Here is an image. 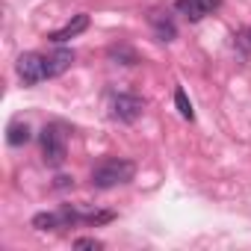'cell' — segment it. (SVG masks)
<instances>
[{
	"label": "cell",
	"instance_id": "cell-6",
	"mask_svg": "<svg viewBox=\"0 0 251 251\" xmlns=\"http://www.w3.org/2000/svg\"><path fill=\"white\" fill-rule=\"evenodd\" d=\"M86 27H89V15H74V18H71V21H68L65 27L53 30V33H50L48 39L59 45V42H65V39H74V36H80V33L86 30Z\"/></svg>",
	"mask_w": 251,
	"mask_h": 251
},
{
	"label": "cell",
	"instance_id": "cell-9",
	"mask_svg": "<svg viewBox=\"0 0 251 251\" xmlns=\"http://www.w3.org/2000/svg\"><path fill=\"white\" fill-rule=\"evenodd\" d=\"M30 124H21V121H15V124H9V133H6V139H9V145H24V142H30Z\"/></svg>",
	"mask_w": 251,
	"mask_h": 251
},
{
	"label": "cell",
	"instance_id": "cell-7",
	"mask_svg": "<svg viewBox=\"0 0 251 251\" xmlns=\"http://www.w3.org/2000/svg\"><path fill=\"white\" fill-rule=\"evenodd\" d=\"M74 62V50H56L50 56H45V68H48V77H59L68 65Z\"/></svg>",
	"mask_w": 251,
	"mask_h": 251
},
{
	"label": "cell",
	"instance_id": "cell-11",
	"mask_svg": "<svg viewBox=\"0 0 251 251\" xmlns=\"http://www.w3.org/2000/svg\"><path fill=\"white\" fill-rule=\"evenodd\" d=\"M175 106L180 109V115H183L186 121H192V118H195L192 103H189V98H186V92H183V89H177V92H175Z\"/></svg>",
	"mask_w": 251,
	"mask_h": 251
},
{
	"label": "cell",
	"instance_id": "cell-10",
	"mask_svg": "<svg viewBox=\"0 0 251 251\" xmlns=\"http://www.w3.org/2000/svg\"><path fill=\"white\" fill-rule=\"evenodd\" d=\"M59 222H62V216H56V213H39V216H33V227L36 230H53V227H59Z\"/></svg>",
	"mask_w": 251,
	"mask_h": 251
},
{
	"label": "cell",
	"instance_id": "cell-2",
	"mask_svg": "<svg viewBox=\"0 0 251 251\" xmlns=\"http://www.w3.org/2000/svg\"><path fill=\"white\" fill-rule=\"evenodd\" d=\"M42 157L53 169L65 163V136H62L59 127H53V124L42 130Z\"/></svg>",
	"mask_w": 251,
	"mask_h": 251
},
{
	"label": "cell",
	"instance_id": "cell-3",
	"mask_svg": "<svg viewBox=\"0 0 251 251\" xmlns=\"http://www.w3.org/2000/svg\"><path fill=\"white\" fill-rule=\"evenodd\" d=\"M15 68H18V77H21L24 86H36V83H42L48 77L45 56H39V53H21Z\"/></svg>",
	"mask_w": 251,
	"mask_h": 251
},
{
	"label": "cell",
	"instance_id": "cell-13",
	"mask_svg": "<svg viewBox=\"0 0 251 251\" xmlns=\"http://www.w3.org/2000/svg\"><path fill=\"white\" fill-rule=\"evenodd\" d=\"M74 248H103L100 245V239H95V236H80V239H74Z\"/></svg>",
	"mask_w": 251,
	"mask_h": 251
},
{
	"label": "cell",
	"instance_id": "cell-12",
	"mask_svg": "<svg viewBox=\"0 0 251 251\" xmlns=\"http://www.w3.org/2000/svg\"><path fill=\"white\" fill-rule=\"evenodd\" d=\"M109 56H112V59H124V65H133V62H136V53H133L130 48H112Z\"/></svg>",
	"mask_w": 251,
	"mask_h": 251
},
{
	"label": "cell",
	"instance_id": "cell-5",
	"mask_svg": "<svg viewBox=\"0 0 251 251\" xmlns=\"http://www.w3.org/2000/svg\"><path fill=\"white\" fill-rule=\"evenodd\" d=\"M219 6V0H177V12L186 15L189 21H201Z\"/></svg>",
	"mask_w": 251,
	"mask_h": 251
},
{
	"label": "cell",
	"instance_id": "cell-1",
	"mask_svg": "<svg viewBox=\"0 0 251 251\" xmlns=\"http://www.w3.org/2000/svg\"><path fill=\"white\" fill-rule=\"evenodd\" d=\"M133 175H136V166L130 160H106L92 172V183L98 189H112L121 183H130Z\"/></svg>",
	"mask_w": 251,
	"mask_h": 251
},
{
	"label": "cell",
	"instance_id": "cell-8",
	"mask_svg": "<svg viewBox=\"0 0 251 251\" xmlns=\"http://www.w3.org/2000/svg\"><path fill=\"white\" fill-rule=\"evenodd\" d=\"M151 24H154V30H157V36H160V42H172V39L177 36V30H175V24H172L169 18H163L160 12H157V15H151Z\"/></svg>",
	"mask_w": 251,
	"mask_h": 251
},
{
	"label": "cell",
	"instance_id": "cell-4",
	"mask_svg": "<svg viewBox=\"0 0 251 251\" xmlns=\"http://www.w3.org/2000/svg\"><path fill=\"white\" fill-rule=\"evenodd\" d=\"M145 112V100L142 98H136V95H118L115 100H112V115L118 118V121H136L139 115Z\"/></svg>",
	"mask_w": 251,
	"mask_h": 251
}]
</instances>
